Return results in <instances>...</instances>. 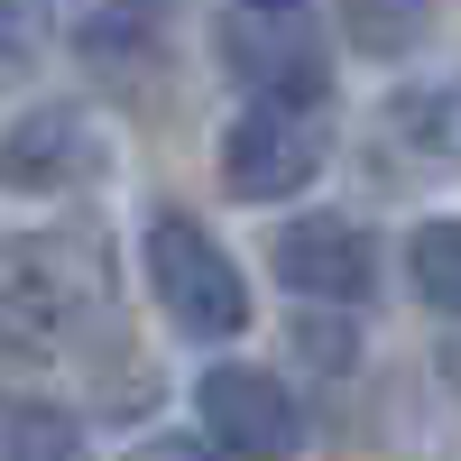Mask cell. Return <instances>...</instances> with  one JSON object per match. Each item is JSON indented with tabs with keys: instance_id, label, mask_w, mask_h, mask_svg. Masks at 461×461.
Masks as SVG:
<instances>
[{
	"instance_id": "8",
	"label": "cell",
	"mask_w": 461,
	"mask_h": 461,
	"mask_svg": "<svg viewBox=\"0 0 461 461\" xmlns=\"http://www.w3.org/2000/svg\"><path fill=\"white\" fill-rule=\"evenodd\" d=\"M388 130L425 158H461V74H425V84L388 93Z\"/></svg>"
},
{
	"instance_id": "10",
	"label": "cell",
	"mask_w": 461,
	"mask_h": 461,
	"mask_svg": "<svg viewBox=\"0 0 461 461\" xmlns=\"http://www.w3.org/2000/svg\"><path fill=\"white\" fill-rule=\"evenodd\" d=\"M406 286L434 304V314L461 323V221H415L406 240Z\"/></svg>"
},
{
	"instance_id": "7",
	"label": "cell",
	"mask_w": 461,
	"mask_h": 461,
	"mask_svg": "<svg viewBox=\"0 0 461 461\" xmlns=\"http://www.w3.org/2000/svg\"><path fill=\"white\" fill-rule=\"evenodd\" d=\"M0 461H84V425H74L56 397L10 388L0 397Z\"/></svg>"
},
{
	"instance_id": "5",
	"label": "cell",
	"mask_w": 461,
	"mask_h": 461,
	"mask_svg": "<svg viewBox=\"0 0 461 461\" xmlns=\"http://www.w3.org/2000/svg\"><path fill=\"white\" fill-rule=\"evenodd\" d=\"M111 167V139L84 102H37L0 130V194H28V203H56L74 185H93Z\"/></svg>"
},
{
	"instance_id": "9",
	"label": "cell",
	"mask_w": 461,
	"mask_h": 461,
	"mask_svg": "<svg viewBox=\"0 0 461 461\" xmlns=\"http://www.w3.org/2000/svg\"><path fill=\"white\" fill-rule=\"evenodd\" d=\"M425 28H434V0H341V37H351L360 56H378V65L415 56Z\"/></svg>"
},
{
	"instance_id": "2",
	"label": "cell",
	"mask_w": 461,
	"mask_h": 461,
	"mask_svg": "<svg viewBox=\"0 0 461 461\" xmlns=\"http://www.w3.org/2000/svg\"><path fill=\"white\" fill-rule=\"evenodd\" d=\"M332 158V102H286V93H249L221 121V185L240 203H286L323 176Z\"/></svg>"
},
{
	"instance_id": "11",
	"label": "cell",
	"mask_w": 461,
	"mask_h": 461,
	"mask_svg": "<svg viewBox=\"0 0 461 461\" xmlns=\"http://www.w3.org/2000/svg\"><path fill=\"white\" fill-rule=\"evenodd\" d=\"M148 37H158V0H121L84 28V56L93 65H148Z\"/></svg>"
},
{
	"instance_id": "1",
	"label": "cell",
	"mask_w": 461,
	"mask_h": 461,
	"mask_svg": "<svg viewBox=\"0 0 461 461\" xmlns=\"http://www.w3.org/2000/svg\"><path fill=\"white\" fill-rule=\"evenodd\" d=\"M139 267H148V295H158V314L176 332H194V341H240L249 332V277H240V258H230L185 203L148 212Z\"/></svg>"
},
{
	"instance_id": "3",
	"label": "cell",
	"mask_w": 461,
	"mask_h": 461,
	"mask_svg": "<svg viewBox=\"0 0 461 461\" xmlns=\"http://www.w3.org/2000/svg\"><path fill=\"white\" fill-rule=\"evenodd\" d=\"M378 267H388L378 258V230L351 221V212H304L267 240V277L286 295H304V304H323V314H360L378 295Z\"/></svg>"
},
{
	"instance_id": "13",
	"label": "cell",
	"mask_w": 461,
	"mask_h": 461,
	"mask_svg": "<svg viewBox=\"0 0 461 461\" xmlns=\"http://www.w3.org/2000/svg\"><path fill=\"white\" fill-rule=\"evenodd\" d=\"M240 10H277V19H286V10H304V0H240Z\"/></svg>"
},
{
	"instance_id": "4",
	"label": "cell",
	"mask_w": 461,
	"mask_h": 461,
	"mask_svg": "<svg viewBox=\"0 0 461 461\" xmlns=\"http://www.w3.org/2000/svg\"><path fill=\"white\" fill-rule=\"evenodd\" d=\"M194 434L221 461H295L304 452V415H295L277 369L221 360V369H203V388H194Z\"/></svg>"
},
{
	"instance_id": "12",
	"label": "cell",
	"mask_w": 461,
	"mask_h": 461,
	"mask_svg": "<svg viewBox=\"0 0 461 461\" xmlns=\"http://www.w3.org/2000/svg\"><path fill=\"white\" fill-rule=\"evenodd\" d=\"M130 461H221V452H212L203 434H158V443H139Z\"/></svg>"
},
{
	"instance_id": "6",
	"label": "cell",
	"mask_w": 461,
	"mask_h": 461,
	"mask_svg": "<svg viewBox=\"0 0 461 461\" xmlns=\"http://www.w3.org/2000/svg\"><path fill=\"white\" fill-rule=\"evenodd\" d=\"M295 19H304V10H286V19H277V10H249V28L230 19V37H221V47H230V74H240L249 93L332 102V74H323V56L295 37Z\"/></svg>"
}]
</instances>
